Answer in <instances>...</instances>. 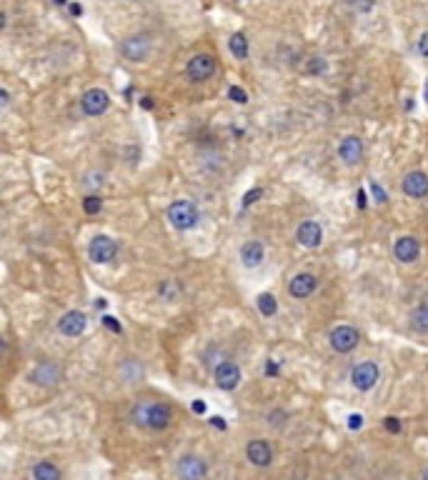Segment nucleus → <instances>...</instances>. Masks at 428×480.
Instances as JSON below:
<instances>
[{"mask_svg": "<svg viewBox=\"0 0 428 480\" xmlns=\"http://www.w3.org/2000/svg\"><path fill=\"white\" fill-rule=\"evenodd\" d=\"M371 191H373V195H375V200H378V203H386V193L381 191V188H378V185H371Z\"/></svg>", "mask_w": 428, "mask_h": 480, "instance_id": "nucleus-35", "label": "nucleus"}, {"mask_svg": "<svg viewBox=\"0 0 428 480\" xmlns=\"http://www.w3.org/2000/svg\"><path fill=\"white\" fill-rule=\"evenodd\" d=\"M103 325H106V328H111L113 333H118V336L123 333V328H120V323L115 320L113 316H103Z\"/></svg>", "mask_w": 428, "mask_h": 480, "instance_id": "nucleus-31", "label": "nucleus"}, {"mask_svg": "<svg viewBox=\"0 0 428 480\" xmlns=\"http://www.w3.org/2000/svg\"><path fill=\"white\" fill-rule=\"evenodd\" d=\"M308 70L310 73H326V60L323 58H310V66H308Z\"/></svg>", "mask_w": 428, "mask_h": 480, "instance_id": "nucleus-32", "label": "nucleus"}, {"mask_svg": "<svg viewBox=\"0 0 428 480\" xmlns=\"http://www.w3.org/2000/svg\"><path fill=\"white\" fill-rule=\"evenodd\" d=\"M383 425H386V430H389V433H401V421H398V418H393V415H389V418L383 421Z\"/></svg>", "mask_w": 428, "mask_h": 480, "instance_id": "nucleus-30", "label": "nucleus"}, {"mask_svg": "<svg viewBox=\"0 0 428 480\" xmlns=\"http://www.w3.org/2000/svg\"><path fill=\"white\" fill-rule=\"evenodd\" d=\"M213 378L221 390H233L241 383V368L233 361H223L213 368Z\"/></svg>", "mask_w": 428, "mask_h": 480, "instance_id": "nucleus-12", "label": "nucleus"}, {"mask_svg": "<svg viewBox=\"0 0 428 480\" xmlns=\"http://www.w3.org/2000/svg\"><path fill=\"white\" fill-rule=\"evenodd\" d=\"M103 178H106V175H103L100 171H93V173H88V175H83L80 185L88 188V191H91V188H100V185H103Z\"/></svg>", "mask_w": 428, "mask_h": 480, "instance_id": "nucleus-25", "label": "nucleus"}, {"mask_svg": "<svg viewBox=\"0 0 428 480\" xmlns=\"http://www.w3.org/2000/svg\"><path fill=\"white\" fill-rule=\"evenodd\" d=\"M256 308L261 316L270 318V316H276V310H278V300L273 293H261V296L256 298Z\"/></svg>", "mask_w": 428, "mask_h": 480, "instance_id": "nucleus-23", "label": "nucleus"}, {"mask_svg": "<svg viewBox=\"0 0 428 480\" xmlns=\"http://www.w3.org/2000/svg\"><path fill=\"white\" fill-rule=\"evenodd\" d=\"M118 50L128 63H145L153 53V38L148 33H133L120 40Z\"/></svg>", "mask_w": 428, "mask_h": 480, "instance_id": "nucleus-2", "label": "nucleus"}, {"mask_svg": "<svg viewBox=\"0 0 428 480\" xmlns=\"http://www.w3.org/2000/svg\"><path fill=\"white\" fill-rule=\"evenodd\" d=\"M86 325H88L86 313H80V310H68L66 316H60V320H58V333L66 338H80L86 333Z\"/></svg>", "mask_w": 428, "mask_h": 480, "instance_id": "nucleus-10", "label": "nucleus"}, {"mask_svg": "<svg viewBox=\"0 0 428 480\" xmlns=\"http://www.w3.org/2000/svg\"><path fill=\"white\" fill-rule=\"evenodd\" d=\"M416 50H418L421 58H428V30H423L421 33V38H418V43H416Z\"/></svg>", "mask_w": 428, "mask_h": 480, "instance_id": "nucleus-28", "label": "nucleus"}, {"mask_svg": "<svg viewBox=\"0 0 428 480\" xmlns=\"http://www.w3.org/2000/svg\"><path fill=\"white\" fill-rule=\"evenodd\" d=\"M421 480H428V468L423 470V475H421Z\"/></svg>", "mask_w": 428, "mask_h": 480, "instance_id": "nucleus-41", "label": "nucleus"}, {"mask_svg": "<svg viewBox=\"0 0 428 480\" xmlns=\"http://www.w3.org/2000/svg\"><path fill=\"white\" fill-rule=\"evenodd\" d=\"M409 320L416 333H428V303H421L418 308H413Z\"/></svg>", "mask_w": 428, "mask_h": 480, "instance_id": "nucleus-21", "label": "nucleus"}, {"mask_svg": "<svg viewBox=\"0 0 428 480\" xmlns=\"http://www.w3.org/2000/svg\"><path fill=\"white\" fill-rule=\"evenodd\" d=\"M168 220H171V225L176 228V231H193L198 225V220H201V215H198V208L191 203V200H176V203L168 205Z\"/></svg>", "mask_w": 428, "mask_h": 480, "instance_id": "nucleus-3", "label": "nucleus"}, {"mask_svg": "<svg viewBox=\"0 0 428 480\" xmlns=\"http://www.w3.org/2000/svg\"><path fill=\"white\" fill-rule=\"evenodd\" d=\"M115 253H118V245H115V240L108 236H95L91 243H88V258L98 265L111 263L113 258H115Z\"/></svg>", "mask_w": 428, "mask_h": 480, "instance_id": "nucleus-7", "label": "nucleus"}, {"mask_svg": "<svg viewBox=\"0 0 428 480\" xmlns=\"http://www.w3.org/2000/svg\"><path fill=\"white\" fill-rule=\"evenodd\" d=\"M71 13L73 15H80V13H83V8H80V6H71Z\"/></svg>", "mask_w": 428, "mask_h": 480, "instance_id": "nucleus-39", "label": "nucleus"}, {"mask_svg": "<svg viewBox=\"0 0 428 480\" xmlns=\"http://www.w3.org/2000/svg\"><path fill=\"white\" fill-rule=\"evenodd\" d=\"M228 98H231L236 106H245V103H248V93L241 86H231L228 88Z\"/></svg>", "mask_w": 428, "mask_h": 480, "instance_id": "nucleus-26", "label": "nucleus"}, {"mask_svg": "<svg viewBox=\"0 0 428 480\" xmlns=\"http://www.w3.org/2000/svg\"><path fill=\"white\" fill-rule=\"evenodd\" d=\"M366 203H369V200H366V191H356V205H358V208H366Z\"/></svg>", "mask_w": 428, "mask_h": 480, "instance_id": "nucleus-36", "label": "nucleus"}, {"mask_svg": "<svg viewBox=\"0 0 428 480\" xmlns=\"http://www.w3.org/2000/svg\"><path fill=\"white\" fill-rule=\"evenodd\" d=\"M108 108H111V95L106 88H88L80 95V111L88 118H100L103 113H108Z\"/></svg>", "mask_w": 428, "mask_h": 480, "instance_id": "nucleus-5", "label": "nucleus"}, {"mask_svg": "<svg viewBox=\"0 0 428 480\" xmlns=\"http://www.w3.org/2000/svg\"><path fill=\"white\" fill-rule=\"evenodd\" d=\"M363 155V140L358 135H346V138L338 143V158L346 165H356Z\"/></svg>", "mask_w": 428, "mask_h": 480, "instance_id": "nucleus-18", "label": "nucleus"}, {"mask_svg": "<svg viewBox=\"0 0 428 480\" xmlns=\"http://www.w3.org/2000/svg\"><path fill=\"white\" fill-rule=\"evenodd\" d=\"M421 256V243L413 236H403L393 243V258L398 263H413Z\"/></svg>", "mask_w": 428, "mask_h": 480, "instance_id": "nucleus-16", "label": "nucleus"}, {"mask_svg": "<svg viewBox=\"0 0 428 480\" xmlns=\"http://www.w3.org/2000/svg\"><path fill=\"white\" fill-rule=\"evenodd\" d=\"M131 421H133V425L145 428V430H163V428L171 425L173 410L165 401H156V398H140V401L133 403Z\"/></svg>", "mask_w": 428, "mask_h": 480, "instance_id": "nucleus-1", "label": "nucleus"}, {"mask_svg": "<svg viewBox=\"0 0 428 480\" xmlns=\"http://www.w3.org/2000/svg\"><path fill=\"white\" fill-rule=\"evenodd\" d=\"M211 423H213V428H221V430H225V421H223V418H218V415H216V418H211Z\"/></svg>", "mask_w": 428, "mask_h": 480, "instance_id": "nucleus-38", "label": "nucleus"}, {"mask_svg": "<svg viewBox=\"0 0 428 480\" xmlns=\"http://www.w3.org/2000/svg\"><path fill=\"white\" fill-rule=\"evenodd\" d=\"M216 68H218L216 55L196 53V55H191L188 66H185V75H188L191 83H205V80H211L213 75H216Z\"/></svg>", "mask_w": 428, "mask_h": 480, "instance_id": "nucleus-4", "label": "nucleus"}, {"mask_svg": "<svg viewBox=\"0 0 428 480\" xmlns=\"http://www.w3.org/2000/svg\"><path fill=\"white\" fill-rule=\"evenodd\" d=\"M193 413H205V403L203 401H193Z\"/></svg>", "mask_w": 428, "mask_h": 480, "instance_id": "nucleus-37", "label": "nucleus"}, {"mask_svg": "<svg viewBox=\"0 0 428 480\" xmlns=\"http://www.w3.org/2000/svg\"><path fill=\"white\" fill-rule=\"evenodd\" d=\"M33 480H60V470L55 463L50 461H40L33 468Z\"/></svg>", "mask_w": 428, "mask_h": 480, "instance_id": "nucleus-22", "label": "nucleus"}, {"mask_svg": "<svg viewBox=\"0 0 428 480\" xmlns=\"http://www.w3.org/2000/svg\"><path fill=\"white\" fill-rule=\"evenodd\" d=\"M53 3H55V6H66L68 0H53Z\"/></svg>", "mask_w": 428, "mask_h": 480, "instance_id": "nucleus-40", "label": "nucleus"}, {"mask_svg": "<svg viewBox=\"0 0 428 480\" xmlns=\"http://www.w3.org/2000/svg\"><path fill=\"white\" fill-rule=\"evenodd\" d=\"M426 103H428V80H426Z\"/></svg>", "mask_w": 428, "mask_h": 480, "instance_id": "nucleus-42", "label": "nucleus"}, {"mask_svg": "<svg viewBox=\"0 0 428 480\" xmlns=\"http://www.w3.org/2000/svg\"><path fill=\"white\" fill-rule=\"evenodd\" d=\"M316 288H318V278L313 276V273H296L288 283V293L296 298V300H304V298L313 296Z\"/></svg>", "mask_w": 428, "mask_h": 480, "instance_id": "nucleus-13", "label": "nucleus"}, {"mask_svg": "<svg viewBox=\"0 0 428 480\" xmlns=\"http://www.w3.org/2000/svg\"><path fill=\"white\" fill-rule=\"evenodd\" d=\"M228 50H231V55L236 60H245L248 58V38H245L243 33H233L231 40H228Z\"/></svg>", "mask_w": 428, "mask_h": 480, "instance_id": "nucleus-20", "label": "nucleus"}, {"mask_svg": "<svg viewBox=\"0 0 428 480\" xmlns=\"http://www.w3.org/2000/svg\"><path fill=\"white\" fill-rule=\"evenodd\" d=\"M0 100H3L0 106H3V111H6V108L10 106V90H8V88H0Z\"/></svg>", "mask_w": 428, "mask_h": 480, "instance_id": "nucleus-34", "label": "nucleus"}, {"mask_svg": "<svg viewBox=\"0 0 428 480\" xmlns=\"http://www.w3.org/2000/svg\"><path fill=\"white\" fill-rule=\"evenodd\" d=\"M403 193L409 198H416V200H421V198L428 195V175L423 171H411L403 175V183H401Z\"/></svg>", "mask_w": 428, "mask_h": 480, "instance_id": "nucleus-15", "label": "nucleus"}, {"mask_svg": "<svg viewBox=\"0 0 428 480\" xmlns=\"http://www.w3.org/2000/svg\"><path fill=\"white\" fill-rule=\"evenodd\" d=\"M375 6V0H353V8H356L358 13H371Z\"/></svg>", "mask_w": 428, "mask_h": 480, "instance_id": "nucleus-29", "label": "nucleus"}, {"mask_svg": "<svg viewBox=\"0 0 428 480\" xmlns=\"http://www.w3.org/2000/svg\"><path fill=\"white\" fill-rule=\"evenodd\" d=\"M100 208H103V200H100V195H86L83 198V211L88 213V215H95V213H100Z\"/></svg>", "mask_w": 428, "mask_h": 480, "instance_id": "nucleus-24", "label": "nucleus"}, {"mask_svg": "<svg viewBox=\"0 0 428 480\" xmlns=\"http://www.w3.org/2000/svg\"><path fill=\"white\" fill-rule=\"evenodd\" d=\"M176 473H178V480H203L208 475V465L201 455H183L178 458Z\"/></svg>", "mask_w": 428, "mask_h": 480, "instance_id": "nucleus-9", "label": "nucleus"}, {"mask_svg": "<svg viewBox=\"0 0 428 480\" xmlns=\"http://www.w3.org/2000/svg\"><path fill=\"white\" fill-rule=\"evenodd\" d=\"M245 458L256 468H268L270 461H273V448L263 438H256V441H250L248 448H245Z\"/></svg>", "mask_w": 428, "mask_h": 480, "instance_id": "nucleus-14", "label": "nucleus"}, {"mask_svg": "<svg viewBox=\"0 0 428 480\" xmlns=\"http://www.w3.org/2000/svg\"><path fill=\"white\" fill-rule=\"evenodd\" d=\"M328 340H331V348L336 350V353H351L358 345V340H361V333L353 325H338V328L331 330Z\"/></svg>", "mask_w": 428, "mask_h": 480, "instance_id": "nucleus-8", "label": "nucleus"}, {"mask_svg": "<svg viewBox=\"0 0 428 480\" xmlns=\"http://www.w3.org/2000/svg\"><path fill=\"white\" fill-rule=\"evenodd\" d=\"M378 378H381V370H378V365H375L373 361H363L351 370V383H353V388L361 390V393L373 388L375 383H378Z\"/></svg>", "mask_w": 428, "mask_h": 480, "instance_id": "nucleus-6", "label": "nucleus"}, {"mask_svg": "<svg viewBox=\"0 0 428 480\" xmlns=\"http://www.w3.org/2000/svg\"><path fill=\"white\" fill-rule=\"evenodd\" d=\"M348 428H351V430H358V428H363V415L351 413L348 415Z\"/></svg>", "mask_w": 428, "mask_h": 480, "instance_id": "nucleus-33", "label": "nucleus"}, {"mask_svg": "<svg viewBox=\"0 0 428 480\" xmlns=\"http://www.w3.org/2000/svg\"><path fill=\"white\" fill-rule=\"evenodd\" d=\"M266 258V248L261 240H245L243 248H241V263L245 268H258V265L263 263Z\"/></svg>", "mask_w": 428, "mask_h": 480, "instance_id": "nucleus-19", "label": "nucleus"}, {"mask_svg": "<svg viewBox=\"0 0 428 480\" xmlns=\"http://www.w3.org/2000/svg\"><path fill=\"white\" fill-rule=\"evenodd\" d=\"M296 240L304 248H318L323 243V228L316 220H304V223L296 228Z\"/></svg>", "mask_w": 428, "mask_h": 480, "instance_id": "nucleus-17", "label": "nucleus"}, {"mask_svg": "<svg viewBox=\"0 0 428 480\" xmlns=\"http://www.w3.org/2000/svg\"><path fill=\"white\" fill-rule=\"evenodd\" d=\"M258 198H263V191H261V188H253V191H248L243 195V208H250V205L256 203Z\"/></svg>", "mask_w": 428, "mask_h": 480, "instance_id": "nucleus-27", "label": "nucleus"}, {"mask_svg": "<svg viewBox=\"0 0 428 480\" xmlns=\"http://www.w3.org/2000/svg\"><path fill=\"white\" fill-rule=\"evenodd\" d=\"M60 378H63V368L53 361L38 363L33 368V373H30V381H33L35 385H43V388H50V385L60 383Z\"/></svg>", "mask_w": 428, "mask_h": 480, "instance_id": "nucleus-11", "label": "nucleus"}]
</instances>
